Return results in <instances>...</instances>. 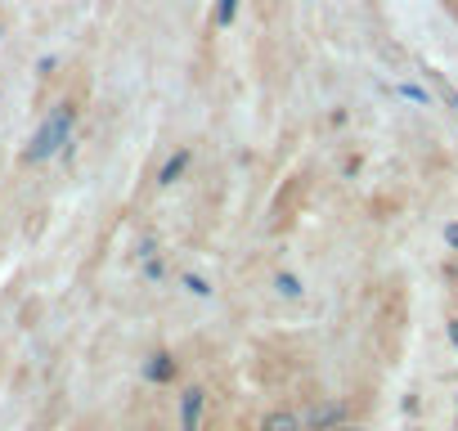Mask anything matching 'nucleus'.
<instances>
[{
	"label": "nucleus",
	"mask_w": 458,
	"mask_h": 431,
	"mask_svg": "<svg viewBox=\"0 0 458 431\" xmlns=\"http://www.w3.org/2000/svg\"><path fill=\"white\" fill-rule=\"evenodd\" d=\"M72 122H77V108H55V117L32 135V144H28V162H46V157H55L59 148H68V135H72Z\"/></svg>",
	"instance_id": "1"
},
{
	"label": "nucleus",
	"mask_w": 458,
	"mask_h": 431,
	"mask_svg": "<svg viewBox=\"0 0 458 431\" xmlns=\"http://www.w3.org/2000/svg\"><path fill=\"white\" fill-rule=\"evenodd\" d=\"M202 400H207V391H202V386H189V391L180 395V431H198Z\"/></svg>",
	"instance_id": "2"
},
{
	"label": "nucleus",
	"mask_w": 458,
	"mask_h": 431,
	"mask_svg": "<svg viewBox=\"0 0 458 431\" xmlns=\"http://www.w3.org/2000/svg\"><path fill=\"white\" fill-rule=\"evenodd\" d=\"M144 377H148V382H171V377H175V359H171L166 351H157V355L144 364Z\"/></svg>",
	"instance_id": "3"
},
{
	"label": "nucleus",
	"mask_w": 458,
	"mask_h": 431,
	"mask_svg": "<svg viewBox=\"0 0 458 431\" xmlns=\"http://www.w3.org/2000/svg\"><path fill=\"white\" fill-rule=\"evenodd\" d=\"M189 157H193V153H189V148H180V153H175V157H171V162L162 166V175H157V184H175V180L184 175V166H189Z\"/></svg>",
	"instance_id": "4"
},
{
	"label": "nucleus",
	"mask_w": 458,
	"mask_h": 431,
	"mask_svg": "<svg viewBox=\"0 0 458 431\" xmlns=\"http://www.w3.org/2000/svg\"><path fill=\"white\" fill-rule=\"evenodd\" d=\"M342 422V404H328V409H315L310 413V427L315 431H328V427H337Z\"/></svg>",
	"instance_id": "5"
},
{
	"label": "nucleus",
	"mask_w": 458,
	"mask_h": 431,
	"mask_svg": "<svg viewBox=\"0 0 458 431\" xmlns=\"http://www.w3.org/2000/svg\"><path fill=\"white\" fill-rule=\"evenodd\" d=\"M301 422H297V413H270L266 422H261V431H297Z\"/></svg>",
	"instance_id": "6"
},
{
	"label": "nucleus",
	"mask_w": 458,
	"mask_h": 431,
	"mask_svg": "<svg viewBox=\"0 0 458 431\" xmlns=\"http://www.w3.org/2000/svg\"><path fill=\"white\" fill-rule=\"evenodd\" d=\"M234 14H239V0H216V23H220V28L234 23Z\"/></svg>",
	"instance_id": "7"
},
{
	"label": "nucleus",
	"mask_w": 458,
	"mask_h": 431,
	"mask_svg": "<svg viewBox=\"0 0 458 431\" xmlns=\"http://www.w3.org/2000/svg\"><path fill=\"white\" fill-rule=\"evenodd\" d=\"M279 292H284V297H301L306 288H301V279H297V275H288V270H284V275H279Z\"/></svg>",
	"instance_id": "8"
},
{
	"label": "nucleus",
	"mask_w": 458,
	"mask_h": 431,
	"mask_svg": "<svg viewBox=\"0 0 458 431\" xmlns=\"http://www.w3.org/2000/svg\"><path fill=\"white\" fill-rule=\"evenodd\" d=\"M184 288H189L193 297H211V288H207V279H198V275H184Z\"/></svg>",
	"instance_id": "9"
},
{
	"label": "nucleus",
	"mask_w": 458,
	"mask_h": 431,
	"mask_svg": "<svg viewBox=\"0 0 458 431\" xmlns=\"http://www.w3.org/2000/svg\"><path fill=\"white\" fill-rule=\"evenodd\" d=\"M400 95H404V99H413V104H431L422 86H400Z\"/></svg>",
	"instance_id": "10"
},
{
	"label": "nucleus",
	"mask_w": 458,
	"mask_h": 431,
	"mask_svg": "<svg viewBox=\"0 0 458 431\" xmlns=\"http://www.w3.org/2000/svg\"><path fill=\"white\" fill-rule=\"evenodd\" d=\"M445 243H449V248L458 252V225H445Z\"/></svg>",
	"instance_id": "11"
},
{
	"label": "nucleus",
	"mask_w": 458,
	"mask_h": 431,
	"mask_svg": "<svg viewBox=\"0 0 458 431\" xmlns=\"http://www.w3.org/2000/svg\"><path fill=\"white\" fill-rule=\"evenodd\" d=\"M449 337H454V346H458V319H454V324H449Z\"/></svg>",
	"instance_id": "12"
},
{
	"label": "nucleus",
	"mask_w": 458,
	"mask_h": 431,
	"mask_svg": "<svg viewBox=\"0 0 458 431\" xmlns=\"http://www.w3.org/2000/svg\"><path fill=\"white\" fill-rule=\"evenodd\" d=\"M342 431H360V427H342Z\"/></svg>",
	"instance_id": "13"
},
{
	"label": "nucleus",
	"mask_w": 458,
	"mask_h": 431,
	"mask_svg": "<svg viewBox=\"0 0 458 431\" xmlns=\"http://www.w3.org/2000/svg\"><path fill=\"white\" fill-rule=\"evenodd\" d=\"M454 108H458V95H454Z\"/></svg>",
	"instance_id": "14"
}]
</instances>
